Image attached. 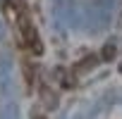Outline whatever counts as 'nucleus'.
Instances as JSON below:
<instances>
[{"mask_svg": "<svg viewBox=\"0 0 122 119\" xmlns=\"http://www.w3.org/2000/svg\"><path fill=\"white\" fill-rule=\"evenodd\" d=\"M17 36H19V48H26L34 55H43V43L36 33V26L22 0H17Z\"/></svg>", "mask_w": 122, "mask_h": 119, "instance_id": "nucleus-1", "label": "nucleus"}, {"mask_svg": "<svg viewBox=\"0 0 122 119\" xmlns=\"http://www.w3.org/2000/svg\"><path fill=\"white\" fill-rule=\"evenodd\" d=\"M38 98H41L43 110H55L57 107V93L53 91V86L48 81H41L38 83Z\"/></svg>", "mask_w": 122, "mask_h": 119, "instance_id": "nucleus-2", "label": "nucleus"}, {"mask_svg": "<svg viewBox=\"0 0 122 119\" xmlns=\"http://www.w3.org/2000/svg\"><path fill=\"white\" fill-rule=\"evenodd\" d=\"M55 81H57L60 88H65V91L77 88V74H74V69H67V67H57L55 69Z\"/></svg>", "mask_w": 122, "mask_h": 119, "instance_id": "nucleus-3", "label": "nucleus"}, {"mask_svg": "<svg viewBox=\"0 0 122 119\" xmlns=\"http://www.w3.org/2000/svg\"><path fill=\"white\" fill-rule=\"evenodd\" d=\"M98 62H101V57H98V55H86V57L79 60V62H77L72 69H74L77 76H84V74H91V72L98 67Z\"/></svg>", "mask_w": 122, "mask_h": 119, "instance_id": "nucleus-4", "label": "nucleus"}, {"mask_svg": "<svg viewBox=\"0 0 122 119\" xmlns=\"http://www.w3.org/2000/svg\"><path fill=\"white\" fill-rule=\"evenodd\" d=\"M22 72H24V83H26V91L31 93L34 86H36V79H38V69L31 60H24L22 62Z\"/></svg>", "mask_w": 122, "mask_h": 119, "instance_id": "nucleus-5", "label": "nucleus"}, {"mask_svg": "<svg viewBox=\"0 0 122 119\" xmlns=\"http://www.w3.org/2000/svg\"><path fill=\"white\" fill-rule=\"evenodd\" d=\"M101 60H103V62H112V60L117 57V45L112 43V41H108L103 48H101V55H98Z\"/></svg>", "mask_w": 122, "mask_h": 119, "instance_id": "nucleus-6", "label": "nucleus"}, {"mask_svg": "<svg viewBox=\"0 0 122 119\" xmlns=\"http://www.w3.org/2000/svg\"><path fill=\"white\" fill-rule=\"evenodd\" d=\"M31 119H48L43 110H31Z\"/></svg>", "mask_w": 122, "mask_h": 119, "instance_id": "nucleus-7", "label": "nucleus"}]
</instances>
